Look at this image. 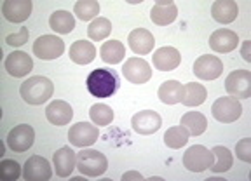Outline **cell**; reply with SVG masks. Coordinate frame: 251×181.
Returning a JSON list of instances; mask_svg holds the SVG:
<instances>
[{
  "instance_id": "cell-1",
  "label": "cell",
  "mask_w": 251,
  "mask_h": 181,
  "mask_svg": "<svg viewBox=\"0 0 251 181\" xmlns=\"http://www.w3.org/2000/svg\"><path fill=\"white\" fill-rule=\"evenodd\" d=\"M119 89V77L110 68H96L87 77V90L94 98L105 99L114 96Z\"/></svg>"
},
{
  "instance_id": "cell-2",
  "label": "cell",
  "mask_w": 251,
  "mask_h": 181,
  "mask_svg": "<svg viewBox=\"0 0 251 181\" xmlns=\"http://www.w3.org/2000/svg\"><path fill=\"white\" fill-rule=\"evenodd\" d=\"M20 92H21V98H23L28 105L39 107V105H44V103L52 96L54 86H52V82L47 79V77L37 75V77H30V79L21 84Z\"/></svg>"
},
{
  "instance_id": "cell-3",
  "label": "cell",
  "mask_w": 251,
  "mask_h": 181,
  "mask_svg": "<svg viewBox=\"0 0 251 181\" xmlns=\"http://www.w3.org/2000/svg\"><path fill=\"white\" fill-rule=\"evenodd\" d=\"M106 167H108V160L98 150L82 148V152L77 154V169L84 176L98 178L106 173Z\"/></svg>"
},
{
  "instance_id": "cell-4",
  "label": "cell",
  "mask_w": 251,
  "mask_h": 181,
  "mask_svg": "<svg viewBox=\"0 0 251 181\" xmlns=\"http://www.w3.org/2000/svg\"><path fill=\"white\" fill-rule=\"evenodd\" d=\"M213 164L211 150L202 145H194L183 154V165L190 173H204Z\"/></svg>"
},
{
  "instance_id": "cell-5",
  "label": "cell",
  "mask_w": 251,
  "mask_h": 181,
  "mask_svg": "<svg viewBox=\"0 0 251 181\" xmlns=\"http://www.w3.org/2000/svg\"><path fill=\"white\" fill-rule=\"evenodd\" d=\"M213 117L222 124H232L243 113V105L239 99L232 98V96H225V98H218L215 105L211 107Z\"/></svg>"
},
{
  "instance_id": "cell-6",
  "label": "cell",
  "mask_w": 251,
  "mask_h": 181,
  "mask_svg": "<svg viewBox=\"0 0 251 181\" xmlns=\"http://www.w3.org/2000/svg\"><path fill=\"white\" fill-rule=\"evenodd\" d=\"M225 90L235 99H248L251 96V71H232L225 80Z\"/></svg>"
},
{
  "instance_id": "cell-7",
  "label": "cell",
  "mask_w": 251,
  "mask_h": 181,
  "mask_svg": "<svg viewBox=\"0 0 251 181\" xmlns=\"http://www.w3.org/2000/svg\"><path fill=\"white\" fill-rule=\"evenodd\" d=\"M98 126H93L89 122H77L68 131V141H70V145L80 146V148L93 146L94 143L98 141Z\"/></svg>"
},
{
  "instance_id": "cell-8",
  "label": "cell",
  "mask_w": 251,
  "mask_h": 181,
  "mask_svg": "<svg viewBox=\"0 0 251 181\" xmlns=\"http://www.w3.org/2000/svg\"><path fill=\"white\" fill-rule=\"evenodd\" d=\"M65 52V42L58 35H42L33 42V54L40 59H56Z\"/></svg>"
},
{
  "instance_id": "cell-9",
  "label": "cell",
  "mask_w": 251,
  "mask_h": 181,
  "mask_svg": "<svg viewBox=\"0 0 251 181\" xmlns=\"http://www.w3.org/2000/svg\"><path fill=\"white\" fill-rule=\"evenodd\" d=\"M33 141H35V131H33L31 126H28V124L16 126L7 136L9 148H11L12 152H18V154H23L28 148H31Z\"/></svg>"
},
{
  "instance_id": "cell-10",
  "label": "cell",
  "mask_w": 251,
  "mask_h": 181,
  "mask_svg": "<svg viewBox=\"0 0 251 181\" xmlns=\"http://www.w3.org/2000/svg\"><path fill=\"white\" fill-rule=\"evenodd\" d=\"M122 75L126 80L133 84H145L152 79V68L141 58H129L126 59L124 67H122Z\"/></svg>"
},
{
  "instance_id": "cell-11",
  "label": "cell",
  "mask_w": 251,
  "mask_h": 181,
  "mask_svg": "<svg viewBox=\"0 0 251 181\" xmlns=\"http://www.w3.org/2000/svg\"><path fill=\"white\" fill-rule=\"evenodd\" d=\"M131 126H133L134 133L143 134V136H150V134H155L157 131L161 129L162 118L161 115L153 110H141L138 113H134L133 120H131Z\"/></svg>"
},
{
  "instance_id": "cell-12",
  "label": "cell",
  "mask_w": 251,
  "mask_h": 181,
  "mask_svg": "<svg viewBox=\"0 0 251 181\" xmlns=\"http://www.w3.org/2000/svg\"><path fill=\"white\" fill-rule=\"evenodd\" d=\"M194 73L202 80H215L224 73V63L213 54H202L194 63Z\"/></svg>"
},
{
  "instance_id": "cell-13",
  "label": "cell",
  "mask_w": 251,
  "mask_h": 181,
  "mask_svg": "<svg viewBox=\"0 0 251 181\" xmlns=\"http://www.w3.org/2000/svg\"><path fill=\"white\" fill-rule=\"evenodd\" d=\"M23 178L26 181H47L52 178L51 164L40 155H31L23 167Z\"/></svg>"
},
{
  "instance_id": "cell-14",
  "label": "cell",
  "mask_w": 251,
  "mask_h": 181,
  "mask_svg": "<svg viewBox=\"0 0 251 181\" xmlns=\"http://www.w3.org/2000/svg\"><path fill=\"white\" fill-rule=\"evenodd\" d=\"M31 7L30 0H5L2 2V14L11 23H23L31 14Z\"/></svg>"
},
{
  "instance_id": "cell-15",
  "label": "cell",
  "mask_w": 251,
  "mask_h": 181,
  "mask_svg": "<svg viewBox=\"0 0 251 181\" xmlns=\"http://www.w3.org/2000/svg\"><path fill=\"white\" fill-rule=\"evenodd\" d=\"M33 68L31 58L23 51H14L5 58V70L11 77H26Z\"/></svg>"
},
{
  "instance_id": "cell-16",
  "label": "cell",
  "mask_w": 251,
  "mask_h": 181,
  "mask_svg": "<svg viewBox=\"0 0 251 181\" xmlns=\"http://www.w3.org/2000/svg\"><path fill=\"white\" fill-rule=\"evenodd\" d=\"M153 67L161 71H171L175 68L180 67L181 63V54L178 49L171 47V45H164V47L157 49L153 52V59H152Z\"/></svg>"
},
{
  "instance_id": "cell-17",
  "label": "cell",
  "mask_w": 251,
  "mask_h": 181,
  "mask_svg": "<svg viewBox=\"0 0 251 181\" xmlns=\"http://www.w3.org/2000/svg\"><path fill=\"white\" fill-rule=\"evenodd\" d=\"M52 164H54V171L59 178H68L74 173V167L77 165V154L70 146H63V148L54 152Z\"/></svg>"
},
{
  "instance_id": "cell-18",
  "label": "cell",
  "mask_w": 251,
  "mask_h": 181,
  "mask_svg": "<svg viewBox=\"0 0 251 181\" xmlns=\"http://www.w3.org/2000/svg\"><path fill=\"white\" fill-rule=\"evenodd\" d=\"M178 16V7L175 2L171 0H159L155 2L150 11V18H152V23L159 24V26H168L173 21L176 20Z\"/></svg>"
},
{
  "instance_id": "cell-19",
  "label": "cell",
  "mask_w": 251,
  "mask_h": 181,
  "mask_svg": "<svg viewBox=\"0 0 251 181\" xmlns=\"http://www.w3.org/2000/svg\"><path fill=\"white\" fill-rule=\"evenodd\" d=\"M127 44H129L131 51H134L136 54L145 56L152 52L155 39H153L152 33H150L149 30H145V28H136V30H133V32L129 33V37H127Z\"/></svg>"
},
{
  "instance_id": "cell-20",
  "label": "cell",
  "mask_w": 251,
  "mask_h": 181,
  "mask_svg": "<svg viewBox=\"0 0 251 181\" xmlns=\"http://www.w3.org/2000/svg\"><path fill=\"white\" fill-rule=\"evenodd\" d=\"M46 117L52 126H67L74 117V110L67 101L63 99H56L51 105H47L46 108Z\"/></svg>"
},
{
  "instance_id": "cell-21",
  "label": "cell",
  "mask_w": 251,
  "mask_h": 181,
  "mask_svg": "<svg viewBox=\"0 0 251 181\" xmlns=\"http://www.w3.org/2000/svg\"><path fill=\"white\" fill-rule=\"evenodd\" d=\"M237 44H239V37L232 30H216L209 37V47L216 52H230L237 47Z\"/></svg>"
},
{
  "instance_id": "cell-22",
  "label": "cell",
  "mask_w": 251,
  "mask_h": 181,
  "mask_svg": "<svg viewBox=\"0 0 251 181\" xmlns=\"http://www.w3.org/2000/svg\"><path fill=\"white\" fill-rule=\"evenodd\" d=\"M237 12H239V7L235 2L232 0H216L211 7V16L216 23L222 24H228L237 18Z\"/></svg>"
},
{
  "instance_id": "cell-23",
  "label": "cell",
  "mask_w": 251,
  "mask_h": 181,
  "mask_svg": "<svg viewBox=\"0 0 251 181\" xmlns=\"http://www.w3.org/2000/svg\"><path fill=\"white\" fill-rule=\"evenodd\" d=\"M96 58V47L87 40H77L70 45V59L77 65H89Z\"/></svg>"
},
{
  "instance_id": "cell-24",
  "label": "cell",
  "mask_w": 251,
  "mask_h": 181,
  "mask_svg": "<svg viewBox=\"0 0 251 181\" xmlns=\"http://www.w3.org/2000/svg\"><path fill=\"white\" fill-rule=\"evenodd\" d=\"M208 98V90L204 89L201 84L197 82H188L183 86V98H181V105L185 107H199L206 101Z\"/></svg>"
},
{
  "instance_id": "cell-25",
  "label": "cell",
  "mask_w": 251,
  "mask_h": 181,
  "mask_svg": "<svg viewBox=\"0 0 251 181\" xmlns=\"http://www.w3.org/2000/svg\"><path fill=\"white\" fill-rule=\"evenodd\" d=\"M183 98V86L178 80H168L159 87V99L164 105H178Z\"/></svg>"
},
{
  "instance_id": "cell-26",
  "label": "cell",
  "mask_w": 251,
  "mask_h": 181,
  "mask_svg": "<svg viewBox=\"0 0 251 181\" xmlns=\"http://www.w3.org/2000/svg\"><path fill=\"white\" fill-rule=\"evenodd\" d=\"M180 126H183L188 131L190 136H201L202 133H206V127H208V120L202 113L199 112H187V113L181 117Z\"/></svg>"
},
{
  "instance_id": "cell-27",
  "label": "cell",
  "mask_w": 251,
  "mask_h": 181,
  "mask_svg": "<svg viewBox=\"0 0 251 181\" xmlns=\"http://www.w3.org/2000/svg\"><path fill=\"white\" fill-rule=\"evenodd\" d=\"M100 56H101L103 61H105V63H108V65L121 63L122 59H124V56H126L124 44L119 42V40H108V42L103 44L101 49H100Z\"/></svg>"
},
{
  "instance_id": "cell-28",
  "label": "cell",
  "mask_w": 251,
  "mask_h": 181,
  "mask_svg": "<svg viewBox=\"0 0 251 181\" xmlns=\"http://www.w3.org/2000/svg\"><path fill=\"white\" fill-rule=\"evenodd\" d=\"M49 26L52 28V32L65 35V33H70L75 28V20L68 11H56L49 18Z\"/></svg>"
},
{
  "instance_id": "cell-29",
  "label": "cell",
  "mask_w": 251,
  "mask_h": 181,
  "mask_svg": "<svg viewBox=\"0 0 251 181\" xmlns=\"http://www.w3.org/2000/svg\"><path fill=\"white\" fill-rule=\"evenodd\" d=\"M213 154V164L209 169L213 173H227L228 169L234 164V157H232V152L225 146H215L211 150Z\"/></svg>"
},
{
  "instance_id": "cell-30",
  "label": "cell",
  "mask_w": 251,
  "mask_h": 181,
  "mask_svg": "<svg viewBox=\"0 0 251 181\" xmlns=\"http://www.w3.org/2000/svg\"><path fill=\"white\" fill-rule=\"evenodd\" d=\"M188 138H190V134H188V131L185 129L183 126H173L164 133L166 146H169V148H173V150H178V148H181V146H185Z\"/></svg>"
},
{
  "instance_id": "cell-31",
  "label": "cell",
  "mask_w": 251,
  "mask_h": 181,
  "mask_svg": "<svg viewBox=\"0 0 251 181\" xmlns=\"http://www.w3.org/2000/svg\"><path fill=\"white\" fill-rule=\"evenodd\" d=\"M89 117L94 122V126L105 127V126H110L112 120H114V110H112L108 105L98 103V105H93V107H91Z\"/></svg>"
},
{
  "instance_id": "cell-32",
  "label": "cell",
  "mask_w": 251,
  "mask_h": 181,
  "mask_svg": "<svg viewBox=\"0 0 251 181\" xmlns=\"http://www.w3.org/2000/svg\"><path fill=\"white\" fill-rule=\"evenodd\" d=\"M75 16L82 21H93L96 20L100 12V4L96 0H78L74 7Z\"/></svg>"
},
{
  "instance_id": "cell-33",
  "label": "cell",
  "mask_w": 251,
  "mask_h": 181,
  "mask_svg": "<svg viewBox=\"0 0 251 181\" xmlns=\"http://www.w3.org/2000/svg\"><path fill=\"white\" fill-rule=\"evenodd\" d=\"M110 32H112V23H110L106 18H96V20H93L89 23V26H87V35H89L91 40H103L106 39V37L110 35Z\"/></svg>"
},
{
  "instance_id": "cell-34",
  "label": "cell",
  "mask_w": 251,
  "mask_h": 181,
  "mask_svg": "<svg viewBox=\"0 0 251 181\" xmlns=\"http://www.w3.org/2000/svg\"><path fill=\"white\" fill-rule=\"evenodd\" d=\"M23 174L21 171V165L16 160H11V158H5L2 164H0V180L4 181H16L18 178Z\"/></svg>"
},
{
  "instance_id": "cell-35",
  "label": "cell",
  "mask_w": 251,
  "mask_h": 181,
  "mask_svg": "<svg viewBox=\"0 0 251 181\" xmlns=\"http://www.w3.org/2000/svg\"><path fill=\"white\" fill-rule=\"evenodd\" d=\"M28 37H30V32H28L26 26H21V30L18 33H11V35L5 37V42L12 47H21L28 42Z\"/></svg>"
},
{
  "instance_id": "cell-36",
  "label": "cell",
  "mask_w": 251,
  "mask_h": 181,
  "mask_svg": "<svg viewBox=\"0 0 251 181\" xmlns=\"http://www.w3.org/2000/svg\"><path fill=\"white\" fill-rule=\"evenodd\" d=\"M235 155L243 162H251V138H243L237 141L235 146Z\"/></svg>"
},
{
  "instance_id": "cell-37",
  "label": "cell",
  "mask_w": 251,
  "mask_h": 181,
  "mask_svg": "<svg viewBox=\"0 0 251 181\" xmlns=\"http://www.w3.org/2000/svg\"><path fill=\"white\" fill-rule=\"evenodd\" d=\"M250 47H251V42H250V40H246V42L243 44V49H241V52H243V58L246 59V61H251Z\"/></svg>"
},
{
  "instance_id": "cell-38",
  "label": "cell",
  "mask_w": 251,
  "mask_h": 181,
  "mask_svg": "<svg viewBox=\"0 0 251 181\" xmlns=\"http://www.w3.org/2000/svg\"><path fill=\"white\" fill-rule=\"evenodd\" d=\"M127 180H143V178H141V174L136 173V171H129V173H126L124 176H122V181H127Z\"/></svg>"
}]
</instances>
